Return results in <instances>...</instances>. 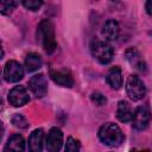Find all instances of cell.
<instances>
[{
    "mask_svg": "<svg viewBox=\"0 0 152 152\" xmlns=\"http://www.w3.org/2000/svg\"><path fill=\"white\" fill-rule=\"evenodd\" d=\"M25 150V141L20 134H13L8 138L4 152H24Z\"/></svg>",
    "mask_w": 152,
    "mask_h": 152,
    "instance_id": "cell-14",
    "label": "cell"
},
{
    "mask_svg": "<svg viewBox=\"0 0 152 152\" xmlns=\"http://www.w3.org/2000/svg\"><path fill=\"white\" fill-rule=\"evenodd\" d=\"M126 93L133 101H139L146 95V87L142 80L137 75H129L126 82Z\"/></svg>",
    "mask_w": 152,
    "mask_h": 152,
    "instance_id": "cell-4",
    "label": "cell"
},
{
    "mask_svg": "<svg viewBox=\"0 0 152 152\" xmlns=\"http://www.w3.org/2000/svg\"><path fill=\"white\" fill-rule=\"evenodd\" d=\"M106 80H107L108 84L113 89H115V90L120 89L121 86H122V72H121V69L119 66L110 68L109 71H108V74H107Z\"/></svg>",
    "mask_w": 152,
    "mask_h": 152,
    "instance_id": "cell-15",
    "label": "cell"
},
{
    "mask_svg": "<svg viewBox=\"0 0 152 152\" xmlns=\"http://www.w3.org/2000/svg\"><path fill=\"white\" fill-rule=\"evenodd\" d=\"M42 57L37 52H30L25 58V68L27 72H34L42 66Z\"/></svg>",
    "mask_w": 152,
    "mask_h": 152,
    "instance_id": "cell-17",
    "label": "cell"
},
{
    "mask_svg": "<svg viewBox=\"0 0 152 152\" xmlns=\"http://www.w3.org/2000/svg\"><path fill=\"white\" fill-rule=\"evenodd\" d=\"M90 51L93 57L101 64H108L114 56L113 48L104 40L94 39L90 44Z\"/></svg>",
    "mask_w": 152,
    "mask_h": 152,
    "instance_id": "cell-3",
    "label": "cell"
},
{
    "mask_svg": "<svg viewBox=\"0 0 152 152\" xmlns=\"http://www.w3.org/2000/svg\"><path fill=\"white\" fill-rule=\"evenodd\" d=\"M132 152H148V151H137V150H134V151H132Z\"/></svg>",
    "mask_w": 152,
    "mask_h": 152,
    "instance_id": "cell-24",
    "label": "cell"
},
{
    "mask_svg": "<svg viewBox=\"0 0 152 152\" xmlns=\"http://www.w3.org/2000/svg\"><path fill=\"white\" fill-rule=\"evenodd\" d=\"M116 116L121 122H127L131 121L133 118V113L131 109V106L127 101H119L118 103V109H116Z\"/></svg>",
    "mask_w": 152,
    "mask_h": 152,
    "instance_id": "cell-16",
    "label": "cell"
},
{
    "mask_svg": "<svg viewBox=\"0 0 152 152\" xmlns=\"http://www.w3.org/2000/svg\"><path fill=\"white\" fill-rule=\"evenodd\" d=\"M90 100L93 103H95L96 106H103L107 103V99L103 94L99 93V91H94L91 95H90Z\"/></svg>",
    "mask_w": 152,
    "mask_h": 152,
    "instance_id": "cell-21",
    "label": "cell"
},
{
    "mask_svg": "<svg viewBox=\"0 0 152 152\" xmlns=\"http://www.w3.org/2000/svg\"><path fill=\"white\" fill-rule=\"evenodd\" d=\"M100 140L110 146V147H118L124 142V133L120 129V127L113 122H107L104 125H102L99 129L97 133Z\"/></svg>",
    "mask_w": 152,
    "mask_h": 152,
    "instance_id": "cell-1",
    "label": "cell"
},
{
    "mask_svg": "<svg viewBox=\"0 0 152 152\" xmlns=\"http://www.w3.org/2000/svg\"><path fill=\"white\" fill-rule=\"evenodd\" d=\"M150 121H151V113H150L148 108L140 106L134 110L133 118H132V122H133L132 125L135 129H138V131L145 129L148 126Z\"/></svg>",
    "mask_w": 152,
    "mask_h": 152,
    "instance_id": "cell-8",
    "label": "cell"
},
{
    "mask_svg": "<svg viewBox=\"0 0 152 152\" xmlns=\"http://www.w3.org/2000/svg\"><path fill=\"white\" fill-rule=\"evenodd\" d=\"M50 77L52 78V81L55 83H57L58 86H62V87L71 88L74 84L72 75L66 69H58V70L51 69L50 70Z\"/></svg>",
    "mask_w": 152,
    "mask_h": 152,
    "instance_id": "cell-11",
    "label": "cell"
},
{
    "mask_svg": "<svg viewBox=\"0 0 152 152\" xmlns=\"http://www.w3.org/2000/svg\"><path fill=\"white\" fill-rule=\"evenodd\" d=\"M63 145V133L59 128L53 127L48 133L46 138V150L48 152H59Z\"/></svg>",
    "mask_w": 152,
    "mask_h": 152,
    "instance_id": "cell-9",
    "label": "cell"
},
{
    "mask_svg": "<svg viewBox=\"0 0 152 152\" xmlns=\"http://www.w3.org/2000/svg\"><path fill=\"white\" fill-rule=\"evenodd\" d=\"M125 56H126V59L128 61V63L132 65V68H134L137 71L139 72H146V63L144 61V58L141 57L140 52L135 49V48H129L128 50H126L125 52Z\"/></svg>",
    "mask_w": 152,
    "mask_h": 152,
    "instance_id": "cell-10",
    "label": "cell"
},
{
    "mask_svg": "<svg viewBox=\"0 0 152 152\" xmlns=\"http://www.w3.org/2000/svg\"><path fill=\"white\" fill-rule=\"evenodd\" d=\"M18 5V2H15V1H1V4H0V12L2 13V14H10L14 8H15V6Z\"/></svg>",
    "mask_w": 152,
    "mask_h": 152,
    "instance_id": "cell-20",
    "label": "cell"
},
{
    "mask_svg": "<svg viewBox=\"0 0 152 152\" xmlns=\"http://www.w3.org/2000/svg\"><path fill=\"white\" fill-rule=\"evenodd\" d=\"M12 124H13V126L14 127H17V128H20V129H24V128H26L27 126H28V124H27V120L21 115V114H14L13 116H12Z\"/></svg>",
    "mask_w": 152,
    "mask_h": 152,
    "instance_id": "cell-19",
    "label": "cell"
},
{
    "mask_svg": "<svg viewBox=\"0 0 152 152\" xmlns=\"http://www.w3.org/2000/svg\"><path fill=\"white\" fill-rule=\"evenodd\" d=\"M145 10H146L147 14L152 17V0H148V1L146 2V5H145Z\"/></svg>",
    "mask_w": 152,
    "mask_h": 152,
    "instance_id": "cell-23",
    "label": "cell"
},
{
    "mask_svg": "<svg viewBox=\"0 0 152 152\" xmlns=\"http://www.w3.org/2000/svg\"><path fill=\"white\" fill-rule=\"evenodd\" d=\"M120 34L119 23L114 19H108L102 27V36L107 40H115Z\"/></svg>",
    "mask_w": 152,
    "mask_h": 152,
    "instance_id": "cell-12",
    "label": "cell"
},
{
    "mask_svg": "<svg viewBox=\"0 0 152 152\" xmlns=\"http://www.w3.org/2000/svg\"><path fill=\"white\" fill-rule=\"evenodd\" d=\"M28 101L30 96L24 86H15L8 93V102L14 107H21Z\"/></svg>",
    "mask_w": 152,
    "mask_h": 152,
    "instance_id": "cell-7",
    "label": "cell"
},
{
    "mask_svg": "<svg viewBox=\"0 0 152 152\" xmlns=\"http://www.w3.org/2000/svg\"><path fill=\"white\" fill-rule=\"evenodd\" d=\"M43 139L44 132L38 128L34 129L28 138V152H42L43 151Z\"/></svg>",
    "mask_w": 152,
    "mask_h": 152,
    "instance_id": "cell-13",
    "label": "cell"
},
{
    "mask_svg": "<svg viewBox=\"0 0 152 152\" xmlns=\"http://www.w3.org/2000/svg\"><path fill=\"white\" fill-rule=\"evenodd\" d=\"M28 89L36 97H43L48 91V81L43 74L33 75L28 81Z\"/></svg>",
    "mask_w": 152,
    "mask_h": 152,
    "instance_id": "cell-6",
    "label": "cell"
},
{
    "mask_svg": "<svg viewBox=\"0 0 152 152\" xmlns=\"http://www.w3.org/2000/svg\"><path fill=\"white\" fill-rule=\"evenodd\" d=\"M24 77V69L17 61H8L4 66V78L7 82H18Z\"/></svg>",
    "mask_w": 152,
    "mask_h": 152,
    "instance_id": "cell-5",
    "label": "cell"
},
{
    "mask_svg": "<svg viewBox=\"0 0 152 152\" xmlns=\"http://www.w3.org/2000/svg\"><path fill=\"white\" fill-rule=\"evenodd\" d=\"M80 148H81V146H80L78 140L74 139L72 137H69L66 139L64 152H80Z\"/></svg>",
    "mask_w": 152,
    "mask_h": 152,
    "instance_id": "cell-18",
    "label": "cell"
},
{
    "mask_svg": "<svg viewBox=\"0 0 152 152\" xmlns=\"http://www.w3.org/2000/svg\"><path fill=\"white\" fill-rule=\"evenodd\" d=\"M38 37L42 40L43 48L48 53H52L56 50L57 43L55 39V30L53 25L50 20L44 19L38 25Z\"/></svg>",
    "mask_w": 152,
    "mask_h": 152,
    "instance_id": "cell-2",
    "label": "cell"
},
{
    "mask_svg": "<svg viewBox=\"0 0 152 152\" xmlns=\"http://www.w3.org/2000/svg\"><path fill=\"white\" fill-rule=\"evenodd\" d=\"M42 1H37V0H24L23 5L25 6V8L30 10V11H37L40 6H42Z\"/></svg>",
    "mask_w": 152,
    "mask_h": 152,
    "instance_id": "cell-22",
    "label": "cell"
}]
</instances>
